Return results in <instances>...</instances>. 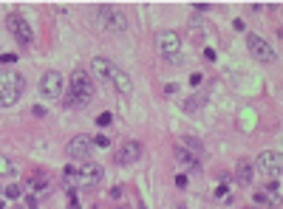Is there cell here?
<instances>
[{
  "instance_id": "9c48e42d",
  "label": "cell",
  "mask_w": 283,
  "mask_h": 209,
  "mask_svg": "<svg viewBox=\"0 0 283 209\" xmlns=\"http://www.w3.org/2000/svg\"><path fill=\"white\" fill-rule=\"evenodd\" d=\"M91 150H94V139H91V136H74V139L65 144V153L74 161H88Z\"/></svg>"
},
{
  "instance_id": "f1b7e54d",
  "label": "cell",
  "mask_w": 283,
  "mask_h": 209,
  "mask_svg": "<svg viewBox=\"0 0 283 209\" xmlns=\"http://www.w3.org/2000/svg\"><path fill=\"white\" fill-rule=\"evenodd\" d=\"M218 181H221V186H226L232 178H229V173H221V178H218Z\"/></svg>"
},
{
  "instance_id": "f546056e",
  "label": "cell",
  "mask_w": 283,
  "mask_h": 209,
  "mask_svg": "<svg viewBox=\"0 0 283 209\" xmlns=\"http://www.w3.org/2000/svg\"><path fill=\"white\" fill-rule=\"evenodd\" d=\"M31 113H34V116H40V119L45 116V110H43V107H40V104H37V107H31Z\"/></svg>"
},
{
  "instance_id": "e0dca14e",
  "label": "cell",
  "mask_w": 283,
  "mask_h": 209,
  "mask_svg": "<svg viewBox=\"0 0 283 209\" xmlns=\"http://www.w3.org/2000/svg\"><path fill=\"white\" fill-rule=\"evenodd\" d=\"M255 204H260V207H275V204H278V198L266 195V192H255Z\"/></svg>"
},
{
  "instance_id": "44dd1931",
  "label": "cell",
  "mask_w": 283,
  "mask_h": 209,
  "mask_svg": "<svg viewBox=\"0 0 283 209\" xmlns=\"http://www.w3.org/2000/svg\"><path fill=\"white\" fill-rule=\"evenodd\" d=\"M111 122H113V116H111V113H99V116H96V125H99V128L111 125Z\"/></svg>"
},
{
  "instance_id": "83f0119b",
  "label": "cell",
  "mask_w": 283,
  "mask_h": 209,
  "mask_svg": "<svg viewBox=\"0 0 283 209\" xmlns=\"http://www.w3.org/2000/svg\"><path fill=\"white\" fill-rule=\"evenodd\" d=\"M232 26H235V31H244V26H247V23H244V20L238 17V20H232Z\"/></svg>"
},
{
  "instance_id": "277c9868",
  "label": "cell",
  "mask_w": 283,
  "mask_h": 209,
  "mask_svg": "<svg viewBox=\"0 0 283 209\" xmlns=\"http://www.w3.org/2000/svg\"><path fill=\"white\" fill-rule=\"evenodd\" d=\"M156 46H158V54L167 59L170 65H181V37L176 31H158L156 34Z\"/></svg>"
},
{
  "instance_id": "d4e9b609",
  "label": "cell",
  "mask_w": 283,
  "mask_h": 209,
  "mask_svg": "<svg viewBox=\"0 0 283 209\" xmlns=\"http://www.w3.org/2000/svg\"><path fill=\"white\" fill-rule=\"evenodd\" d=\"M31 186L34 189H45V178H31Z\"/></svg>"
},
{
  "instance_id": "5bb4252c",
  "label": "cell",
  "mask_w": 283,
  "mask_h": 209,
  "mask_svg": "<svg viewBox=\"0 0 283 209\" xmlns=\"http://www.w3.org/2000/svg\"><path fill=\"white\" fill-rule=\"evenodd\" d=\"M91 68H94V74H96V77H102V79L108 82L116 65H113L111 59H105V57H94V59H91Z\"/></svg>"
},
{
  "instance_id": "484cf974",
  "label": "cell",
  "mask_w": 283,
  "mask_h": 209,
  "mask_svg": "<svg viewBox=\"0 0 283 209\" xmlns=\"http://www.w3.org/2000/svg\"><path fill=\"white\" fill-rule=\"evenodd\" d=\"M215 198H224V201H226V198H229V195H226V186H218V189H215Z\"/></svg>"
},
{
  "instance_id": "7402d4cb",
  "label": "cell",
  "mask_w": 283,
  "mask_h": 209,
  "mask_svg": "<svg viewBox=\"0 0 283 209\" xmlns=\"http://www.w3.org/2000/svg\"><path fill=\"white\" fill-rule=\"evenodd\" d=\"M187 184H190L187 175H176V186H179V189H187Z\"/></svg>"
},
{
  "instance_id": "1f68e13d",
  "label": "cell",
  "mask_w": 283,
  "mask_h": 209,
  "mask_svg": "<svg viewBox=\"0 0 283 209\" xmlns=\"http://www.w3.org/2000/svg\"><path fill=\"white\" fill-rule=\"evenodd\" d=\"M26 207H29V209H37V198L31 195V198H29V201H26Z\"/></svg>"
},
{
  "instance_id": "2e32d148",
  "label": "cell",
  "mask_w": 283,
  "mask_h": 209,
  "mask_svg": "<svg viewBox=\"0 0 283 209\" xmlns=\"http://www.w3.org/2000/svg\"><path fill=\"white\" fill-rule=\"evenodd\" d=\"M14 170L17 167H14V161H11L9 156H0V178L3 175H14Z\"/></svg>"
},
{
  "instance_id": "ffe728a7",
  "label": "cell",
  "mask_w": 283,
  "mask_h": 209,
  "mask_svg": "<svg viewBox=\"0 0 283 209\" xmlns=\"http://www.w3.org/2000/svg\"><path fill=\"white\" fill-rule=\"evenodd\" d=\"M201 104H204V96H192V99L184 102V107H187V110H195V107H201Z\"/></svg>"
},
{
  "instance_id": "d6986e66",
  "label": "cell",
  "mask_w": 283,
  "mask_h": 209,
  "mask_svg": "<svg viewBox=\"0 0 283 209\" xmlns=\"http://www.w3.org/2000/svg\"><path fill=\"white\" fill-rule=\"evenodd\" d=\"M20 195H23L20 184H9V186H6V198H11V201H17Z\"/></svg>"
},
{
  "instance_id": "e575fe53",
  "label": "cell",
  "mask_w": 283,
  "mask_h": 209,
  "mask_svg": "<svg viewBox=\"0 0 283 209\" xmlns=\"http://www.w3.org/2000/svg\"><path fill=\"white\" fill-rule=\"evenodd\" d=\"M116 209H125V207H116Z\"/></svg>"
},
{
  "instance_id": "4316f807",
  "label": "cell",
  "mask_w": 283,
  "mask_h": 209,
  "mask_svg": "<svg viewBox=\"0 0 283 209\" xmlns=\"http://www.w3.org/2000/svg\"><path fill=\"white\" fill-rule=\"evenodd\" d=\"M190 85H195V88H198V85H201V74H192V77H190Z\"/></svg>"
},
{
  "instance_id": "836d02e7",
  "label": "cell",
  "mask_w": 283,
  "mask_h": 209,
  "mask_svg": "<svg viewBox=\"0 0 283 209\" xmlns=\"http://www.w3.org/2000/svg\"><path fill=\"white\" fill-rule=\"evenodd\" d=\"M176 209H187V207H176Z\"/></svg>"
},
{
  "instance_id": "ba28073f",
  "label": "cell",
  "mask_w": 283,
  "mask_h": 209,
  "mask_svg": "<svg viewBox=\"0 0 283 209\" xmlns=\"http://www.w3.org/2000/svg\"><path fill=\"white\" fill-rule=\"evenodd\" d=\"M247 48L258 62H272V59H275V48H272L260 34H247Z\"/></svg>"
},
{
  "instance_id": "3957f363",
  "label": "cell",
  "mask_w": 283,
  "mask_h": 209,
  "mask_svg": "<svg viewBox=\"0 0 283 209\" xmlns=\"http://www.w3.org/2000/svg\"><path fill=\"white\" fill-rule=\"evenodd\" d=\"M26 79L20 71L14 68H0V107H11L23 96Z\"/></svg>"
},
{
  "instance_id": "5b68a950",
  "label": "cell",
  "mask_w": 283,
  "mask_h": 209,
  "mask_svg": "<svg viewBox=\"0 0 283 209\" xmlns=\"http://www.w3.org/2000/svg\"><path fill=\"white\" fill-rule=\"evenodd\" d=\"M258 173H263L266 178H281V170H283V156L278 150H263L255 158V164H252Z\"/></svg>"
},
{
  "instance_id": "52a82bcc",
  "label": "cell",
  "mask_w": 283,
  "mask_h": 209,
  "mask_svg": "<svg viewBox=\"0 0 283 209\" xmlns=\"http://www.w3.org/2000/svg\"><path fill=\"white\" fill-rule=\"evenodd\" d=\"M6 26H9V31L14 34V40H17L20 46H31L34 43V31H31V26L26 23V17L9 14V17H6Z\"/></svg>"
},
{
  "instance_id": "8fae6325",
  "label": "cell",
  "mask_w": 283,
  "mask_h": 209,
  "mask_svg": "<svg viewBox=\"0 0 283 209\" xmlns=\"http://www.w3.org/2000/svg\"><path fill=\"white\" fill-rule=\"evenodd\" d=\"M139 158H142V144L139 141H125L122 147H119V153H116V161L122 164V167L139 161Z\"/></svg>"
},
{
  "instance_id": "6da1fadb",
  "label": "cell",
  "mask_w": 283,
  "mask_h": 209,
  "mask_svg": "<svg viewBox=\"0 0 283 209\" xmlns=\"http://www.w3.org/2000/svg\"><path fill=\"white\" fill-rule=\"evenodd\" d=\"M91 99H94V79H91L88 71L77 68L74 74H71V91L65 93L63 102L71 104V107H85Z\"/></svg>"
},
{
  "instance_id": "4fadbf2b",
  "label": "cell",
  "mask_w": 283,
  "mask_h": 209,
  "mask_svg": "<svg viewBox=\"0 0 283 209\" xmlns=\"http://www.w3.org/2000/svg\"><path fill=\"white\" fill-rule=\"evenodd\" d=\"M108 82H113V88H116L119 93H130V91H133V82H130V77H127L122 68H113V74H111V79H108Z\"/></svg>"
},
{
  "instance_id": "d6a6232c",
  "label": "cell",
  "mask_w": 283,
  "mask_h": 209,
  "mask_svg": "<svg viewBox=\"0 0 283 209\" xmlns=\"http://www.w3.org/2000/svg\"><path fill=\"white\" fill-rule=\"evenodd\" d=\"M136 209H145V204H142V201H139V204H136Z\"/></svg>"
},
{
  "instance_id": "ac0fdd59",
  "label": "cell",
  "mask_w": 283,
  "mask_h": 209,
  "mask_svg": "<svg viewBox=\"0 0 283 209\" xmlns=\"http://www.w3.org/2000/svg\"><path fill=\"white\" fill-rule=\"evenodd\" d=\"M184 144H187V150H190V153H195V156L201 153V141L195 139V136H184Z\"/></svg>"
},
{
  "instance_id": "9a60e30c",
  "label": "cell",
  "mask_w": 283,
  "mask_h": 209,
  "mask_svg": "<svg viewBox=\"0 0 283 209\" xmlns=\"http://www.w3.org/2000/svg\"><path fill=\"white\" fill-rule=\"evenodd\" d=\"M252 173H255V167H252V161L249 158H241L235 167V178H238V184H252Z\"/></svg>"
},
{
  "instance_id": "7a4b0ae2",
  "label": "cell",
  "mask_w": 283,
  "mask_h": 209,
  "mask_svg": "<svg viewBox=\"0 0 283 209\" xmlns=\"http://www.w3.org/2000/svg\"><path fill=\"white\" fill-rule=\"evenodd\" d=\"M63 175H65L68 186H96L102 181V167L94 161H77V164H68L65 170H63Z\"/></svg>"
},
{
  "instance_id": "4dcf8cb0",
  "label": "cell",
  "mask_w": 283,
  "mask_h": 209,
  "mask_svg": "<svg viewBox=\"0 0 283 209\" xmlns=\"http://www.w3.org/2000/svg\"><path fill=\"white\" fill-rule=\"evenodd\" d=\"M111 198H122V186H113V189H111Z\"/></svg>"
},
{
  "instance_id": "8992f818",
  "label": "cell",
  "mask_w": 283,
  "mask_h": 209,
  "mask_svg": "<svg viewBox=\"0 0 283 209\" xmlns=\"http://www.w3.org/2000/svg\"><path fill=\"white\" fill-rule=\"evenodd\" d=\"M96 14H99L102 28H108V31H125L127 28V17L119 9H113V6H99Z\"/></svg>"
},
{
  "instance_id": "603a6c76",
  "label": "cell",
  "mask_w": 283,
  "mask_h": 209,
  "mask_svg": "<svg viewBox=\"0 0 283 209\" xmlns=\"http://www.w3.org/2000/svg\"><path fill=\"white\" fill-rule=\"evenodd\" d=\"M0 62H3V65H11V62H17V54H0Z\"/></svg>"
},
{
  "instance_id": "30bf717a",
  "label": "cell",
  "mask_w": 283,
  "mask_h": 209,
  "mask_svg": "<svg viewBox=\"0 0 283 209\" xmlns=\"http://www.w3.org/2000/svg\"><path fill=\"white\" fill-rule=\"evenodd\" d=\"M40 91L48 99H60L63 96V74L60 71H45L43 79H40Z\"/></svg>"
},
{
  "instance_id": "7c38bea8",
  "label": "cell",
  "mask_w": 283,
  "mask_h": 209,
  "mask_svg": "<svg viewBox=\"0 0 283 209\" xmlns=\"http://www.w3.org/2000/svg\"><path fill=\"white\" fill-rule=\"evenodd\" d=\"M176 161L184 164V167H190L192 173H201V164H198V156L190 153L187 147H176Z\"/></svg>"
},
{
  "instance_id": "cb8c5ba5",
  "label": "cell",
  "mask_w": 283,
  "mask_h": 209,
  "mask_svg": "<svg viewBox=\"0 0 283 209\" xmlns=\"http://www.w3.org/2000/svg\"><path fill=\"white\" fill-rule=\"evenodd\" d=\"M108 144H111L108 136H96V139H94V147H108Z\"/></svg>"
}]
</instances>
